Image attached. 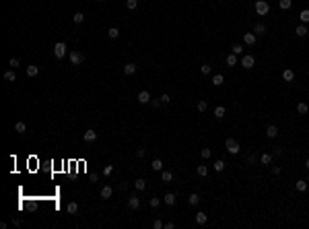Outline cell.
<instances>
[{
  "instance_id": "1",
  "label": "cell",
  "mask_w": 309,
  "mask_h": 229,
  "mask_svg": "<svg viewBox=\"0 0 309 229\" xmlns=\"http://www.w3.org/2000/svg\"><path fill=\"white\" fill-rule=\"evenodd\" d=\"M225 149L229 151L231 155H237V153L241 151V147H239V143H237L235 138H227V140H225Z\"/></svg>"
},
{
  "instance_id": "2",
  "label": "cell",
  "mask_w": 309,
  "mask_h": 229,
  "mask_svg": "<svg viewBox=\"0 0 309 229\" xmlns=\"http://www.w3.org/2000/svg\"><path fill=\"white\" fill-rule=\"evenodd\" d=\"M66 50H68V48H66V44H64V41H58V44L54 45V56L58 60H62L64 56H66Z\"/></svg>"
},
{
  "instance_id": "3",
  "label": "cell",
  "mask_w": 309,
  "mask_h": 229,
  "mask_svg": "<svg viewBox=\"0 0 309 229\" xmlns=\"http://www.w3.org/2000/svg\"><path fill=\"white\" fill-rule=\"evenodd\" d=\"M268 10H270V4L266 2V0H258V2H255V13H258L260 17L268 15Z\"/></svg>"
},
{
  "instance_id": "4",
  "label": "cell",
  "mask_w": 309,
  "mask_h": 229,
  "mask_svg": "<svg viewBox=\"0 0 309 229\" xmlns=\"http://www.w3.org/2000/svg\"><path fill=\"white\" fill-rule=\"evenodd\" d=\"M254 64H255V58L254 56H250V54H245V56H241V66L243 68H254Z\"/></svg>"
},
{
  "instance_id": "5",
  "label": "cell",
  "mask_w": 309,
  "mask_h": 229,
  "mask_svg": "<svg viewBox=\"0 0 309 229\" xmlns=\"http://www.w3.org/2000/svg\"><path fill=\"white\" fill-rule=\"evenodd\" d=\"M68 58H70V62H72L74 66H79V64H83V62H85V56L80 54V52H70Z\"/></svg>"
},
{
  "instance_id": "6",
  "label": "cell",
  "mask_w": 309,
  "mask_h": 229,
  "mask_svg": "<svg viewBox=\"0 0 309 229\" xmlns=\"http://www.w3.org/2000/svg\"><path fill=\"white\" fill-rule=\"evenodd\" d=\"M128 209L130 211H138L140 209V200H138V196H128Z\"/></svg>"
},
{
  "instance_id": "7",
  "label": "cell",
  "mask_w": 309,
  "mask_h": 229,
  "mask_svg": "<svg viewBox=\"0 0 309 229\" xmlns=\"http://www.w3.org/2000/svg\"><path fill=\"white\" fill-rule=\"evenodd\" d=\"M136 99H138V103H151V93L148 91H140V93L136 95Z\"/></svg>"
},
{
  "instance_id": "8",
  "label": "cell",
  "mask_w": 309,
  "mask_h": 229,
  "mask_svg": "<svg viewBox=\"0 0 309 229\" xmlns=\"http://www.w3.org/2000/svg\"><path fill=\"white\" fill-rule=\"evenodd\" d=\"M83 138L87 140V143H93V140H97V132H95L93 128H89V130H85V134H83Z\"/></svg>"
},
{
  "instance_id": "9",
  "label": "cell",
  "mask_w": 309,
  "mask_h": 229,
  "mask_svg": "<svg viewBox=\"0 0 309 229\" xmlns=\"http://www.w3.org/2000/svg\"><path fill=\"white\" fill-rule=\"evenodd\" d=\"M266 136H268V138H276V136H278V128H276L274 124L266 126Z\"/></svg>"
},
{
  "instance_id": "10",
  "label": "cell",
  "mask_w": 309,
  "mask_h": 229,
  "mask_svg": "<svg viewBox=\"0 0 309 229\" xmlns=\"http://www.w3.org/2000/svg\"><path fill=\"white\" fill-rule=\"evenodd\" d=\"M163 202H165L167 206H173V204H175V194H173V192H167V194L163 196Z\"/></svg>"
},
{
  "instance_id": "11",
  "label": "cell",
  "mask_w": 309,
  "mask_h": 229,
  "mask_svg": "<svg viewBox=\"0 0 309 229\" xmlns=\"http://www.w3.org/2000/svg\"><path fill=\"white\" fill-rule=\"evenodd\" d=\"M111 192H113L111 186H103V188H101V198L103 200H109V198H111Z\"/></svg>"
},
{
  "instance_id": "12",
  "label": "cell",
  "mask_w": 309,
  "mask_h": 229,
  "mask_svg": "<svg viewBox=\"0 0 309 229\" xmlns=\"http://www.w3.org/2000/svg\"><path fill=\"white\" fill-rule=\"evenodd\" d=\"M243 44L245 45H255V33H245L243 35Z\"/></svg>"
},
{
  "instance_id": "13",
  "label": "cell",
  "mask_w": 309,
  "mask_h": 229,
  "mask_svg": "<svg viewBox=\"0 0 309 229\" xmlns=\"http://www.w3.org/2000/svg\"><path fill=\"white\" fill-rule=\"evenodd\" d=\"M295 33L299 35V37H305V35H307V33H309V27H307V25H303V23H301V25H299V27H297V29H295Z\"/></svg>"
},
{
  "instance_id": "14",
  "label": "cell",
  "mask_w": 309,
  "mask_h": 229,
  "mask_svg": "<svg viewBox=\"0 0 309 229\" xmlns=\"http://www.w3.org/2000/svg\"><path fill=\"white\" fill-rule=\"evenodd\" d=\"M134 72H136V64L128 62V64L124 66V75H126V76H130V75H134Z\"/></svg>"
},
{
  "instance_id": "15",
  "label": "cell",
  "mask_w": 309,
  "mask_h": 229,
  "mask_svg": "<svg viewBox=\"0 0 309 229\" xmlns=\"http://www.w3.org/2000/svg\"><path fill=\"white\" fill-rule=\"evenodd\" d=\"M39 75V66H35V64H31V66H27V76H37Z\"/></svg>"
},
{
  "instance_id": "16",
  "label": "cell",
  "mask_w": 309,
  "mask_h": 229,
  "mask_svg": "<svg viewBox=\"0 0 309 229\" xmlns=\"http://www.w3.org/2000/svg\"><path fill=\"white\" fill-rule=\"evenodd\" d=\"M295 188L299 190V192H305V190H307V180H297Z\"/></svg>"
},
{
  "instance_id": "17",
  "label": "cell",
  "mask_w": 309,
  "mask_h": 229,
  "mask_svg": "<svg viewBox=\"0 0 309 229\" xmlns=\"http://www.w3.org/2000/svg\"><path fill=\"white\" fill-rule=\"evenodd\" d=\"M206 221H208L206 213H202V211H200V213H196V223H198V225H204Z\"/></svg>"
},
{
  "instance_id": "18",
  "label": "cell",
  "mask_w": 309,
  "mask_h": 229,
  "mask_svg": "<svg viewBox=\"0 0 309 229\" xmlns=\"http://www.w3.org/2000/svg\"><path fill=\"white\" fill-rule=\"evenodd\" d=\"M223 83H225V76H223V75H214V76H212V85H214V87H221Z\"/></svg>"
},
{
  "instance_id": "19",
  "label": "cell",
  "mask_w": 309,
  "mask_h": 229,
  "mask_svg": "<svg viewBox=\"0 0 309 229\" xmlns=\"http://www.w3.org/2000/svg\"><path fill=\"white\" fill-rule=\"evenodd\" d=\"M4 81H8V83H15V81H17L15 70H6V72H4Z\"/></svg>"
},
{
  "instance_id": "20",
  "label": "cell",
  "mask_w": 309,
  "mask_h": 229,
  "mask_svg": "<svg viewBox=\"0 0 309 229\" xmlns=\"http://www.w3.org/2000/svg\"><path fill=\"white\" fill-rule=\"evenodd\" d=\"M225 114H227V110L223 107V105H219V107H214V118H225Z\"/></svg>"
},
{
  "instance_id": "21",
  "label": "cell",
  "mask_w": 309,
  "mask_h": 229,
  "mask_svg": "<svg viewBox=\"0 0 309 229\" xmlns=\"http://www.w3.org/2000/svg\"><path fill=\"white\" fill-rule=\"evenodd\" d=\"M282 79H285L286 83H291V81L295 79V72H293V70H291V68H286L285 72H282Z\"/></svg>"
},
{
  "instance_id": "22",
  "label": "cell",
  "mask_w": 309,
  "mask_h": 229,
  "mask_svg": "<svg viewBox=\"0 0 309 229\" xmlns=\"http://www.w3.org/2000/svg\"><path fill=\"white\" fill-rule=\"evenodd\" d=\"M134 188H136V190H144V188H147V182H144L142 178L134 180Z\"/></svg>"
},
{
  "instance_id": "23",
  "label": "cell",
  "mask_w": 309,
  "mask_h": 229,
  "mask_svg": "<svg viewBox=\"0 0 309 229\" xmlns=\"http://www.w3.org/2000/svg\"><path fill=\"white\" fill-rule=\"evenodd\" d=\"M237 64V56L231 52V54H227V66H235Z\"/></svg>"
},
{
  "instance_id": "24",
  "label": "cell",
  "mask_w": 309,
  "mask_h": 229,
  "mask_svg": "<svg viewBox=\"0 0 309 229\" xmlns=\"http://www.w3.org/2000/svg\"><path fill=\"white\" fill-rule=\"evenodd\" d=\"M66 211H68L70 215H76V213H79V204H76V202H68V206H66Z\"/></svg>"
},
{
  "instance_id": "25",
  "label": "cell",
  "mask_w": 309,
  "mask_h": 229,
  "mask_svg": "<svg viewBox=\"0 0 309 229\" xmlns=\"http://www.w3.org/2000/svg\"><path fill=\"white\" fill-rule=\"evenodd\" d=\"M231 52H233L235 56H241V54H243V45H241V44H233V48H231Z\"/></svg>"
},
{
  "instance_id": "26",
  "label": "cell",
  "mask_w": 309,
  "mask_h": 229,
  "mask_svg": "<svg viewBox=\"0 0 309 229\" xmlns=\"http://www.w3.org/2000/svg\"><path fill=\"white\" fill-rule=\"evenodd\" d=\"M151 167H152L155 171H163V161H161V159H155V161L151 163Z\"/></svg>"
},
{
  "instance_id": "27",
  "label": "cell",
  "mask_w": 309,
  "mask_h": 229,
  "mask_svg": "<svg viewBox=\"0 0 309 229\" xmlns=\"http://www.w3.org/2000/svg\"><path fill=\"white\" fill-rule=\"evenodd\" d=\"M260 161H262V165H270V163H272V155H270V153H264V155L260 157Z\"/></svg>"
},
{
  "instance_id": "28",
  "label": "cell",
  "mask_w": 309,
  "mask_h": 229,
  "mask_svg": "<svg viewBox=\"0 0 309 229\" xmlns=\"http://www.w3.org/2000/svg\"><path fill=\"white\" fill-rule=\"evenodd\" d=\"M291 4H293V0H278V6H280L282 10H289Z\"/></svg>"
},
{
  "instance_id": "29",
  "label": "cell",
  "mask_w": 309,
  "mask_h": 229,
  "mask_svg": "<svg viewBox=\"0 0 309 229\" xmlns=\"http://www.w3.org/2000/svg\"><path fill=\"white\" fill-rule=\"evenodd\" d=\"M196 174L200 175V178H204V175L208 174V167H206V165H198V167H196Z\"/></svg>"
},
{
  "instance_id": "30",
  "label": "cell",
  "mask_w": 309,
  "mask_h": 229,
  "mask_svg": "<svg viewBox=\"0 0 309 229\" xmlns=\"http://www.w3.org/2000/svg\"><path fill=\"white\" fill-rule=\"evenodd\" d=\"M299 19H301V23H303V25H307V23H309V10H301Z\"/></svg>"
},
{
  "instance_id": "31",
  "label": "cell",
  "mask_w": 309,
  "mask_h": 229,
  "mask_svg": "<svg viewBox=\"0 0 309 229\" xmlns=\"http://www.w3.org/2000/svg\"><path fill=\"white\" fill-rule=\"evenodd\" d=\"M297 112H299L301 116H305V114L309 112V105H307V103H299V105H297Z\"/></svg>"
},
{
  "instance_id": "32",
  "label": "cell",
  "mask_w": 309,
  "mask_h": 229,
  "mask_svg": "<svg viewBox=\"0 0 309 229\" xmlns=\"http://www.w3.org/2000/svg\"><path fill=\"white\" fill-rule=\"evenodd\" d=\"M72 21H74V23H76V25H80V23H83V21H85V15H83V13H74Z\"/></svg>"
},
{
  "instance_id": "33",
  "label": "cell",
  "mask_w": 309,
  "mask_h": 229,
  "mask_svg": "<svg viewBox=\"0 0 309 229\" xmlns=\"http://www.w3.org/2000/svg\"><path fill=\"white\" fill-rule=\"evenodd\" d=\"M138 6V0H126V8L128 10H136Z\"/></svg>"
},
{
  "instance_id": "34",
  "label": "cell",
  "mask_w": 309,
  "mask_h": 229,
  "mask_svg": "<svg viewBox=\"0 0 309 229\" xmlns=\"http://www.w3.org/2000/svg\"><path fill=\"white\" fill-rule=\"evenodd\" d=\"M107 35L111 37V39H116V37H120V29H118V27H111V29L107 31Z\"/></svg>"
},
{
  "instance_id": "35",
  "label": "cell",
  "mask_w": 309,
  "mask_h": 229,
  "mask_svg": "<svg viewBox=\"0 0 309 229\" xmlns=\"http://www.w3.org/2000/svg\"><path fill=\"white\" fill-rule=\"evenodd\" d=\"M223 169H225V161H223V159H216L214 161V171H223Z\"/></svg>"
},
{
  "instance_id": "36",
  "label": "cell",
  "mask_w": 309,
  "mask_h": 229,
  "mask_svg": "<svg viewBox=\"0 0 309 229\" xmlns=\"http://www.w3.org/2000/svg\"><path fill=\"white\" fill-rule=\"evenodd\" d=\"M161 180H163V182H171L173 174H171V171H161Z\"/></svg>"
},
{
  "instance_id": "37",
  "label": "cell",
  "mask_w": 309,
  "mask_h": 229,
  "mask_svg": "<svg viewBox=\"0 0 309 229\" xmlns=\"http://www.w3.org/2000/svg\"><path fill=\"white\" fill-rule=\"evenodd\" d=\"M188 202H190L192 206H196V204L200 202V196H198V194H190V198H188Z\"/></svg>"
},
{
  "instance_id": "38",
  "label": "cell",
  "mask_w": 309,
  "mask_h": 229,
  "mask_svg": "<svg viewBox=\"0 0 309 229\" xmlns=\"http://www.w3.org/2000/svg\"><path fill=\"white\" fill-rule=\"evenodd\" d=\"M254 33H266V25H264V23H258V25H255L254 27Z\"/></svg>"
},
{
  "instance_id": "39",
  "label": "cell",
  "mask_w": 309,
  "mask_h": 229,
  "mask_svg": "<svg viewBox=\"0 0 309 229\" xmlns=\"http://www.w3.org/2000/svg\"><path fill=\"white\" fill-rule=\"evenodd\" d=\"M15 130L19 132V134H25V130H27V126L23 124V122H17V126H15Z\"/></svg>"
},
{
  "instance_id": "40",
  "label": "cell",
  "mask_w": 309,
  "mask_h": 229,
  "mask_svg": "<svg viewBox=\"0 0 309 229\" xmlns=\"http://www.w3.org/2000/svg\"><path fill=\"white\" fill-rule=\"evenodd\" d=\"M19 64H21V60H19V58H10V60H8V66H13V70H15Z\"/></svg>"
},
{
  "instance_id": "41",
  "label": "cell",
  "mask_w": 309,
  "mask_h": 229,
  "mask_svg": "<svg viewBox=\"0 0 309 229\" xmlns=\"http://www.w3.org/2000/svg\"><path fill=\"white\" fill-rule=\"evenodd\" d=\"M196 107H198V112H206V107H208V103H206V101L202 99V101H198V105H196Z\"/></svg>"
},
{
  "instance_id": "42",
  "label": "cell",
  "mask_w": 309,
  "mask_h": 229,
  "mask_svg": "<svg viewBox=\"0 0 309 229\" xmlns=\"http://www.w3.org/2000/svg\"><path fill=\"white\" fill-rule=\"evenodd\" d=\"M152 227H155V229H163V227H165V223H163L161 219H155V221H152Z\"/></svg>"
},
{
  "instance_id": "43",
  "label": "cell",
  "mask_w": 309,
  "mask_h": 229,
  "mask_svg": "<svg viewBox=\"0 0 309 229\" xmlns=\"http://www.w3.org/2000/svg\"><path fill=\"white\" fill-rule=\"evenodd\" d=\"M159 204H161V198H157V196H155V198H151V206H152V209H157Z\"/></svg>"
},
{
  "instance_id": "44",
  "label": "cell",
  "mask_w": 309,
  "mask_h": 229,
  "mask_svg": "<svg viewBox=\"0 0 309 229\" xmlns=\"http://www.w3.org/2000/svg\"><path fill=\"white\" fill-rule=\"evenodd\" d=\"M200 70H202V75H210V66H208V64H202Z\"/></svg>"
},
{
  "instance_id": "45",
  "label": "cell",
  "mask_w": 309,
  "mask_h": 229,
  "mask_svg": "<svg viewBox=\"0 0 309 229\" xmlns=\"http://www.w3.org/2000/svg\"><path fill=\"white\" fill-rule=\"evenodd\" d=\"M210 153H212L210 149H202V151H200V155L204 157V159H208V157H210Z\"/></svg>"
},
{
  "instance_id": "46",
  "label": "cell",
  "mask_w": 309,
  "mask_h": 229,
  "mask_svg": "<svg viewBox=\"0 0 309 229\" xmlns=\"http://www.w3.org/2000/svg\"><path fill=\"white\" fill-rule=\"evenodd\" d=\"M113 171V165H105V169H103V175H111Z\"/></svg>"
},
{
  "instance_id": "47",
  "label": "cell",
  "mask_w": 309,
  "mask_h": 229,
  "mask_svg": "<svg viewBox=\"0 0 309 229\" xmlns=\"http://www.w3.org/2000/svg\"><path fill=\"white\" fill-rule=\"evenodd\" d=\"M161 101H163V103H169V101H171V95L163 93V95H161Z\"/></svg>"
},
{
  "instance_id": "48",
  "label": "cell",
  "mask_w": 309,
  "mask_h": 229,
  "mask_svg": "<svg viewBox=\"0 0 309 229\" xmlns=\"http://www.w3.org/2000/svg\"><path fill=\"white\" fill-rule=\"evenodd\" d=\"M136 155H138V157H144V155H147V149H144V147L136 149Z\"/></svg>"
},
{
  "instance_id": "49",
  "label": "cell",
  "mask_w": 309,
  "mask_h": 229,
  "mask_svg": "<svg viewBox=\"0 0 309 229\" xmlns=\"http://www.w3.org/2000/svg\"><path fill=\"white\" fill-rule=\"evenodd\" d=\"M272 174H274V175L280 174V167H278V165H274V167H272Z\"/></svg>"
},
{
  "instance_id": "50",
  "label": "cell",
  "mask_w": 309,
  "mask_h": 229,
  "mask_svg": "<svg viewBox=\"0 0 309 229\" xmlns=\"http://www.w3.org/2000/svg\"><path fill=\"white\" fill-rule=\"evenodd\" d=\"M151 103H152V107H159V105H161V103H163V101H159V99H155V101H151Z\"/></svg>"
},
{
  "instance_id": "51",
  "label": "cell",
  "mask_w": 309,
  "mask_h": 229,
  "mask_svg": "<svg viewBox=\"0 0 309 229\" xmlns=\"http://www.w3.org/2000/svg\"><path fill=\"white\" fill-rule=\"evenodd\" d=\"M175 227V223H171V221H169V223H165V229H173Z\"/></svg>"
},
{
  "instance_id": "52",
  "label": "cell",
  "mask_w": 309,
  "mask_h": 229,
  "mask_svg": "<svg viewBox=\"0 0 309 229\" xmlns=\"http://www.w3.org/2000/svg\"><path fill=\"white\" fill-rule=\"evenodd\" d=\"M305 167H307V169H309V159H307V161H305Z\"/></svg>"
},
{
  "instance_id": "53",
  "label": "cell",
  "mask_w": 309,
  "mask_h": 229,
  "mask_svg": "<svg viewBox=\"0 0 309 229\" xmlns=\"http://www.w3.org/2000/svg\"><path fill=\"white\" fill-rule=\"evenodd\" d=\"M307 182H309V178H307Z\"/></svg>"
}]
</instances>
